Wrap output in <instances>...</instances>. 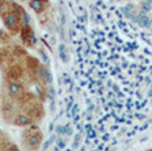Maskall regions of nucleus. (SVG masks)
Wrapping results in <instances>:
<instances>
[{
    "label": "nucleus",
    "mask_w": 152,
    "mask_h": 151,
    "mask_svg": "<svg viewBox=\"0 0 152 151\" xmlns=\"http://www.w3.org/2000/svg\"><path fill=\"white\" fill-rule=\"evenodd\" d=\"M21 75H23V70L19 66H12L10 68V71L7 72L8 79L12 80V82H18V79H20Z\"/></svg>",
    "instance_id": "7"
},
{
    "label": "nucleus",
    "mask_w": 152,
    "mask_h": 151,
    "mask_svg": "<svg viewBox=\"0 0 152 151\" xmlns=\"http://www.w3.org/2000/svg\"><path fill=\"white\" fill-rule=\"evenodd\" d=\"M7 151H20L19 150V147L16 146V144H13V143H11L10 146H8V149H7Z\"/></svg>",
    "instance_id": "9"
},
{
    "label": "nucleus",
    "mask_w": 152,
    "mask_h": 151,
    "mask_svg": "<svg viewBox=\"0 0 152 151\" xmlns=\"http://www.w3.org/2000/svg\"><path fill=\"white\" fill-rule=\"evenodd\" d=\"M32 118L29 117V114H19L13 118V125L18 127H28L32 125Z\"/></svg>",
    "instance_id": "5"
},
{
    "label": "nucleus",
    "mask_w": 152,
    "mask_h": 151,
    "mask_svg": "<svg viewBox=\"0 0 152 151\" xmlns=\"http://www.w3.org/2000/svg\"><path fill=\"white\" fill-rule=\"evenodd\" d=\"M20 32H21V39H23V42L26 43L28 47H32V45L36 44L37 39H36V36H35L34 31H32V28H31L29 26L21 27Z\"/></svg>",
    "instance_id": "3"
},
{
    "label": "nucleus",
    "mask_w": 152,
    "mask_h": 151,
    "mask_svg": "<svg viewBox=\"0 0 152 151\" xmlns=\"http://www.w3.org/2000/svg\"><path fill=\"white\" fill-rule=\"evenodd\" d=\"M5 3H4V0H0V15L3 16V13L5 12Z\"/></svg>",
    "instance_id": "8"
},
{
    "label": "nucleus",
    "mask_w": 152,
    "mask_h": 151,
    "mask_svg": "<svg viewBox=\"0 0 152 151\" xmlns=\"http://www.w3.org/2000/svg\"><path fill=\"white\" fill-rule=\"evenodd\" d=\"M42 141L43 134L37 126H28L21 134V144L26 151H37Z\"/></svg>",
    "instance_id": "1"
},
{
    "label": "nucleus",
    "mask_w": 152,
    "mask_h": 151,
    "mask_svg": "<svg viewBox=\"0 0 152 151\" xmlns=\"http://www.w3.org/2000/svg\"><path fill=\"white\" fill-rule=\"evenodd\" d=\"M48 4V0H29V7L36 13L44 12L45 5Z\"/></svg>",
    "instance_id": "6"
},
{
    "label": "nucleus",
    "mask_w": 152,
    "mask_h": 151,
    "mask_svg": "<svg viewBox=\"0 0 152 151\" xmlns=\"http://www.w3.org/2000/svg\"><path fill=\"white\" fill-rule=\"evenodd\" d=\"M7 90H8V94H10L11 98H18V96L23 95L24 88L19 82H12V80H10L7 84Z\"/></svg>",
    "instance_id": "4"
},
{
    "label": "nucleus",
    "mask_w": 152,
    "mask_h": 151,
    "mask_svg": "<svg viewBox=\"0 0 152 151\" xmlns=\"http://www.w3.org/2000/svg\"><path fill=\"white\" fill-rule=\"evenodd\" d=\"M21 11L23 10H20V12H16L15 10H7L1 16L4 26L12 34H16L21 29Z\"/></svg>",
    "instance_id": "2"
},
{
    "label": "nucleus",
    "mask_w": 152,
    "mask_h": 151,
    "mask_svg": "<svg viewBox=\"0 0 152 151\" xmlns=\"http://www.w3.org/2000/svg\"><path fill=\"white\" fill-rule=\"evenodd\" d=\"M42 151H45V150H44V149H43V150H42Z\"/></svg>",
    "instance_id": "10"
}]
</instances>
